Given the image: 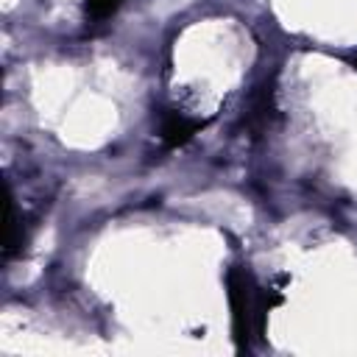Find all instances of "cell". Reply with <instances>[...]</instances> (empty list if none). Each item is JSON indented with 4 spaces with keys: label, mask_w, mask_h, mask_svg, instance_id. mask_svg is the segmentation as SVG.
Returning a JSON list of instances; mask_svg holds the SVG:
<instances>
[{
    "label": "cell",
    "mask_w": 357,
    "mask_h": 357,
    "mask_svg": "<svg viewBox=\"0 0 357 357\" xmlns=\"http://www.w3.org/2000/svg\"><path fill=\"white\" fill-rule=\"evenodd\" d=\"M229 287V304H231V324H234V343L237 349H248L251 335H262L265 329V312L259 307V287L254 284L251 273L240 265H234L226 276Z\"/></svg>",
    "instance_id": "cell-1"
},
{
    "label": "cell",
    "mask_w": 357,
    "mask_h": 357,
    "mask_svg": "<svg viewBox=\"0 0 357 357\" xmlns=\"http://www.w3.org/2000/svg\"><path fill=\"white\" fill-rule=\"evenodd\" d=\"M273 120H276V92H273V84L265 81V84L254 92V98H251V109H248V114H245V126L259 134V131L271 128Z\"/></svg>",
    "instance_id": "cell-2"
},
{
    "label": "cell",
    "mask_w": 357,
    "mask_h": 357,
    "mask_svg": "<svg viewBox=\"0 0 357 357\" xmlns=\"http://www.w3.org/2000/svg\"><path fill=\"white\" fill-rule=\"evenodd\" d=\"M201 128H204L201 120H190L178 112H170V114L162 117V142L170 145V148H178V145L190 142Z\"/></svg>",
    "instance_id": "cell-3"
},
{
    "label": "cell",
    "mask_w": 357,
    "mask_h": 357,
    "mask_svg": "<svg viewBox=\"0 0 357 357\" xmlns=\"http://www.w3.org/2000/svg\"><path fill=\"white\" fill-rule=\"evenodd\" d=\"M120 6H123V0H84V14H86L92 22H103V20H109Z\"/></svg>",
    "instance_id": "cell-4"
},
{
    "label": "cell",
    "mask_w": 357,
    "mask_h": 357,
    "mask_svg": "<svg viewBox=\"0 0 357 357\" xmlns=\"http://www.w3.org/2000/svg\"><path fill=\"white\" fill-rule=\"evenodd\" d=\"M351 67H354V70H357V59H351Z\"/></svg>",
    "instance_id": "cell-5"
}]
</instances>
